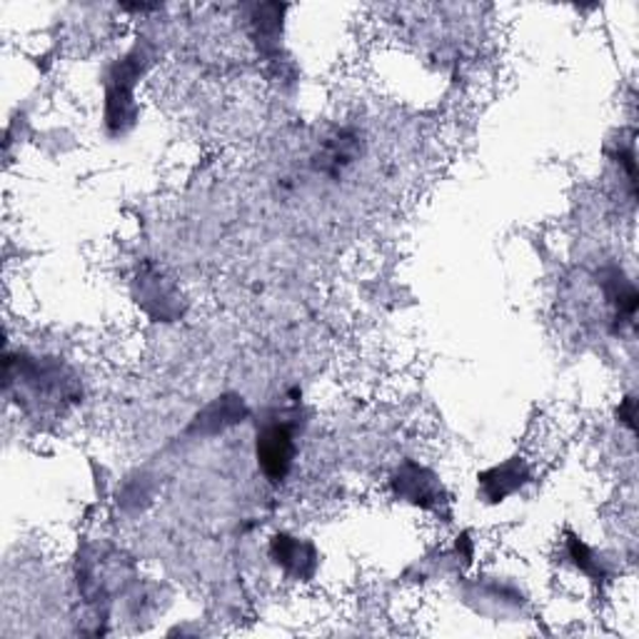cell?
Segmentation results:
<instances>
[{
    "instance_id": "1",
    "label": "cell",
    "mask_w": 639,
    "mask_h": 639,
    "mask_svg": "<svg viewBox=\"0 0 639 639\" xmlns=\"http://www.w3.org/2000/svg\"><path fill=\"white\" fill-rule=\"evenodd\" d=\"M257 460L270 480H283L292 465V437L285 427H268L257 437Z\"/></svg>"
}]
</instances>
